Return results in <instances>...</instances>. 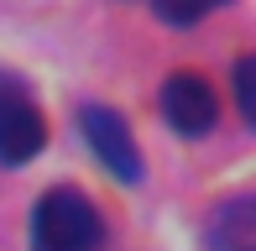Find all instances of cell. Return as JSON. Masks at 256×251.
<instances>
[{
	"label": "cell",
	"instance_id": "obj_1",
	"mask_svg": "<svg viewBox=\"0 0 256 251\" xmlns=\"http://www.w3.org/2000/svg\"><path fill=\"white\" fill-rule=\"evenodd\" d=\"M100 236V210L78 188H52L32 210V251H94Z\"/></svg>",
	"mask_w": 256,
	"mask_h": 251
},
{
	"label": "cell",
	"instance_id": "obj_2",
	"mask_svg": "<svg viewBox=\"0 0 256 251\" xmlns=\"http://www.w3.org/2000/svg\"><path fill=\"white\" fill-rule=\"evenodd\" d=\"M48 142V120L42 110L26 100V89L16 78H0V162L6 168H21L42 152Z\"/></svg>",
	"mask_w": 256,
	"mask_h": 251
},
{
	"label": "cell",
	"instance_id": "obj_3",
	"mask_svg": "<svg viewBox=\"0 0 256 251\" xmlns=\"http://www.w3.org/2000/svg\"><path fill=\"white\" fill-rule=\"evenodd\" d=\"M78 126H84V142L94 146V157L120 178V184H142V152H136L131 126L120 120V110L84 105V110H78Z\"/></svg>",
	"mask_w": 256,
	"mask_h": 251
},
{
	"label": "cell",
	"instance_id": "obj_4",
	"mask_svg": "<svg viewBox=\"0 0 256 251\" xmlns=\"http://www.w3.org/2000/svg\"><path fill=\"white\" fill-rule=\"evenodd\" d=\"M162 116H168L172 131L183 136H204L209 126L220 120V94L209 89L204 74H168V84H162Z\"/></svg>",
	"mask_w": 256,
	"mask_h": 251
},
{
	"label": "cell",
	"instance_id": "obj_5",
	"mask_svg": "<svg viewBox=\"0 0 256 251\" xmlns=\"http://www.w3.org/2000/svg\"><path fill=\"white\" fill-rule=\"evenodd\" d=\"M256 246V225H251V204L230 199L214 210L209 220V251H251Z\"/></svg>",
	"mask_w": 256,
	"mask_h": 251
},
{
	"label": "cell",
	"instance_id": "obj_6",
	"mask_svg": "<svg viewBox=\"0 0 256 251\" xmlns=\"http://www.w3.org/2000/svg\"><path fill=\"white\" fill-rule=\"evenodd\" d=\"M251 74H256V63H251V58H240V63H236V94H240V120H256V105H251Z\"/></svg>",
	"mask_w": 256,
	"mask_h": 251
}]
</instances>
